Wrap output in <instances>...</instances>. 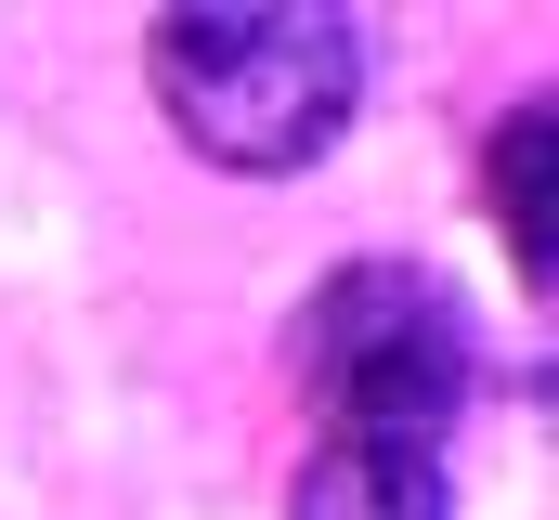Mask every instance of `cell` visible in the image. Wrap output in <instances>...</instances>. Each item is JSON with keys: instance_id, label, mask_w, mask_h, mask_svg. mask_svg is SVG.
Here are the masks:
<instances>
[{"instance_id": "277c9868", "label": "cell", "mask_w": 559, "mask_h": 520, "mask_svg": "<svg viewBox=\"0 0 559 520\" xmlns=\"http://www.w3.org/2000/svg\"><path fill=\"white\" fill-rule=\"evenodd\" d=\"M547 143H559L547 92L495 130V222H508V248H521V286H547Z\"/></svg>"}, {"instance_id": "3957f363", "label": "cell", "mask_w": 559, "mask_h": 520, "mask_svg": "<svg viewBox=\"0 0 559 520\" xmlns=\"http://www.w3.org/2000/svg\"><path fill=\"white\" fill-rule=\"evenodd\" d=\"M286 520H455V495H442V456H404V442H312Z\"/></svg>"}, {"instance_id": "7a4b0ae2", "label": "cell", "mask_w": 559, "mask_h": 520, "mask_svg": "<svg viewBox=\"0 0 559 520\" xmlns=\"http://www.w3.org/2000/svg\"><path fill=\"white\" fill-rule=\"evenodd\" d=\"M299 378L325 403V442L442 456V429L468 403V312L404 260H338L299 312Z\"/></svg>"}, {"instance_id": "6da1fadb", "label": "cell", "mask_w": 559, "mask_h": 520, "mask_svg": "<svg viewBox=\"0 0 559 520\" xmlns=\"http://www.w3.org/2000/svg\"><path fill=\"white\" fill-rule=\"evenodd\" d=\"M143 79L209 169H312L365 105V39L325 0H182L156 13Z\"/></svg>"}]
</instances>
